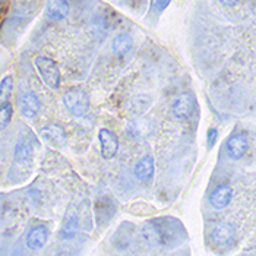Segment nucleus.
I'll return each mask as SVG.
<instances>
[{
  "mask_svg": "<svg viewBox=\"0 0 256 256\" xmlns=\"http://www.w3.org/2000/svg\"><path fill=\"white\" fill-rule=\"evenodd\" d=\"M144 238L148 244L157 248H173L186 238V232L176 218H156L148 221L142 228Z\"/></svg>",
  "mask_w": 256,
  "mask_h": 256,
  "instance_id": "f257e3e1",
  "label": "nucleus"
},
{
  "mask_svg": "<svg viewBox=\"0 0 256 256\" xmlns=\"http://www.w3.org/2000/svg\"><path fill=\"white\" fill-rule=\"evenodd\" d=\"M37 8H38V2L36 0H16L12 8L10 15L8 16V20L3 25V34L6 37L15 36L32 20Z\"/></svg>",
  "mask_w": 256,
  "mask_h": 256,
  "instance_id": "f03ea898",
  "label": "nucleus"
},
{
  "mask_svg": "<svg viewBox=\"0 0 256 256\" xmlns=\"http://www.w3.org/2000/svg\"><path fill=\"white\" fill-rule=\"evenodd\" d=\"M34 158V136L28 132V129L22 130L20 134V138L15 146V157H14V167L12 170L16 168H25L31 166Z\"/></svg>",
  "mask_w": 256,
  "mask_h": 256,
  "instance_id": "7ed1b4c3",
  "label": "nucleus"
},
{
  "mask_svg": "<svg viewBox=\"0 0 256 256\" xmlns=\"http://www.w3.org/2000/svg\"><path fill=\"white\" fill-rule=\"evenodd\" d=\"M63 102L68 112L74 116H85L90 110V97L88 92L84 88H70L69 91L64 92L63 96Z\"/></svg>",
  "mask_w": 256,
  "mask_h": 256,
  "instance_id": "20e7f679",
  "label": "nucleus"
},
{
  "mask_svg": "<svg viewBox=\"0 0 256 256\" xmlns=\"http://www.w3.org/2000/svg\"><path fill=\"white\" fill-rule=\"evenodd\" d=\"M34 64L38 70L40 76L42 79V82L52 88V90H58L60 85V70L56 64L54 60L50 58H44V56H38L34 60Z\"/></svg>",
  "mask_w": 256,
  "mask_h": 256,
  "instance_id": "39448f33",
  "label": "nucleus"
},
{
  "mask_svg": "<svg viewBox=\"0 0 256 256\" xmlns=\"http://www.w3.org/2000/svg\"><path fill=\"white\" fill-rule=\"evenodd\" d=\"M195 106H196V101L195 97L189 92H184L182 96H178V98L174 100L173 106H172V112H173V116L174 118H188L195 110Z\"/></svg>",
  "mask_w": 256,
  "mask_h": 256,
  "instance_id": "423d86ee",
  "label": "nucleus"
},
{
  "mask_svg": "<svg viewBox=\"0 0 256 256\" xmlns=\"http://www.w3.org/2000/svg\"><path fill=\"white\" fill-rule=\"evenodd\" d=\"M98 139L101 144V154L106 160H112L116 157L118 151V136L108 130V129H101L98 132Z\"/></svg>",
  "mask_w": 256,
  "mask_h": 256,
  "instance_id": "0eeeda50",
  "label": "nucleus"
},
{
  "mask_svg": "<svg viewBox=\"0 0 256 256\" xmlns=\"http://www.w3.org/2000/svg\"><path fill=\"white\" fill-rule=\"evenodd\" d=\"M41 138L44 139L47 144H50L52 146H54V148L66 146V140H68L63 128H60L59 124H48V126L42 128Z\"/></svg>",
  "mask_w": 256,
  "mask_h": 256,
  "instance_id": "6e6552de",
  "label": "nucleus"
},
{
  "mask_svg": "<svg viewBox=\"0 0 256 256\" xmlns=\"http://www.w3.org/2000/svg\"><path fill=\"white\" fill-rule=\"evenodd\" d=\"M70 10V4L68 0H48L46 6V16L53 22L63 20Z\"/></svg>",
  "mask_w": 256,
  "mask_h": 256,
  "instance_id": "1a4fd4ad",
  "label": "nucleus"
},
{
  "mask_svg": "<svg viewBox=\"0 0 256 256\" xmlns=\"http://www.w3.org/2000/svg\"><path fill=\"white\" fill-rule=\"evenodd\" d=\"M20 108L22 116H25L26 118H36L40 113L41 108V101L34 94V92H26L24 94L20 100Z\"/></svg>",
  "mask_w": 256,
  "mask_h": 256,
  "instance_id": "9d476101",
  "label": "nucleus"
},
{
  "mask_svg": "<svg viewBox=\"0 0 256 256\" xmlns=\"http://www.w3.org/2000/svg\"><path fill=\"white\" fill-rule=\"evenodd\" d=\"M227 150H228V154L230 157L238 160L242 158L249 150V139L244 134H237L234 136L228 139L227 142Z\"/></svg>",
  "mask_w": 256,
  "mask_h": 256,
  "instance_id": "9b49d317",
  "label": "nucleus"
},
{
  "mask_svg": "<svg viewBox=\"0 0 256 256\" xmlns=\"http://www.w3.org/2000/svg\"><path fill=\"white\" fill-rule=\"evenodd\" d=\"M232 198H233V189L227 184H221L211 194L210 202L216 210H224L232 202Z\"/></svg>",
  "mask_w": 256,
  "mask_h": 256,
  "instance_id": "f8f14e48",
  "label": "nucleus"
},
{
  "mask_svg": "<svg viewBox=\"0 0 256 256\" xmlns=\"http://www.w3.org/2000/svg\"><path fill=\"white\" fill-rule=\"evenodd\" d=\"M234 234H236V230H234V227L232 224L221 222L214 228L211 236H212V242L217 246H227L234 238Z\"/></svg>",
  "mask_w": 256,
  "mask_h": 256,
  "instance_id": "ddd939ff",
  "label": "nucleus"
},
{
  "mask_svg": "<svg viewBox=\"0 0 256 256\" xmlns=\"http://www.w3.org/2000/svg\"><path fill=\"white\" fill-rule=\"evenodd\" d=\"M47 238H48V230L44 226H37L28 233L26 246L31 250H38L41 248H44V244L47 243Z\"/></svg>",
  "mask_w": 256,
  "mask_h": 256,
  "instance_id": "4468645a",
  "label": "nucleus"
},
{
  "mask_svg": "<svg viewBox=\"0 0 256 256\" xmlns=\"http://www.w3.org/2000/svg\"><path fill=\"white\" fill-rule=\"evenodd\" d=\"M154 172H156V164H154V158L151 156H145L135 166V176L139 182H150L154 176Z\"/></svg>",
  "mask_w": 256,
  "mask_h": 256,
  "instance_id": "2eb2a0df",
  "label": "nucleus"
},
{
  "mask_svg": "<svg viewBox=\"0 0 256 256\" xmlns=\"http://www.w3.org/2000/svg\"><path fill=\"white\" fill-rule=\"evenodd\" d=\"M132 46H134V40L130 37V34L120 32L113 38V42H112L113 54L118 56V58H122V56H124V54H128L130 52Z\"/></svg>",
  "mask_w": 256,
  "mask_h": 256,
  "instance_id": "dca6fc26",
  "label": "nucleus"
},
{
  "mask_svg": "<svg viewBox=\"0 0 256 256\" xmlns=\"http://www.w3.org/2000/svg\"><path fill=\"white\" fill-rule=\"evenodd\" d=\"M79 227V220L76 212H68L66 217L63 220V224H62V228H60V236L63 238H70L76 234Z\"/></svg>",
  "mask_w": 256,
  "mask_h": 256,
  "instance_id": "f3484780",
  "label": "nucleus"
},
{
  "mask_svg": "<svg viewBox=\"0 0 256 256\" xmlns=\"http://www.w3.org/2000/svg\"><path fill=\"white\" fill-rule=\"evenodd\" d=\"M12 86H14V80H12V76H4L0 82V104L6 102L8 98L10 97L12 94Z\"/></svg>",
  "mask_w": 256,
  "mask_h": 256,
  "instance_id": "a211bd4d",
  "label": "nucleus"
},
{
  "mask_svg": "<svg viewBox=\"0 0 256 256\" xmlns=\"http://www.w3.org/2000/svg\"><path fill=\"white\" fill-rule=\"evenodd\" d=\"M12 113H14V108L8 101L0 104V130L9 124V122L12 118Z\"/></svg>",
  "mask_w": 256,
  "mask_h": 256,
  "instance_id": "6ab92c4d",
  "label": "nucleus"
},
{
  "mask_svg": "<svg viewBox=\"0 0 256 256\" xmlns=\"http://www.w3.org/2000/svg\"><path fill=\"white\" fill-rule=\"evenodd\" d=\"M217 139H218V130L216 129V128H211V129L208 130V134H206V144H208V150H211V148L216 145Z\"/></svg>",
  "mask_w": 256,
  "mask_h": 256,
  "instance_id": "aec40b11",
  "label": "nucleus"
},
{
  "mask_svg": "<svg viewBox=\"0 0 256 256\" xmlns=\"http://www.w3.org/2000/svg\"><path fill=\"white\" fill-rule=\"evenodd\" d=\"M172 0H152V9L157 12V14H161L170 3Z\"/></svg>",
  "mask_w": 256,
  "mask_h": 256,
  "instance_id": "412c9836",
  "label": "nucleus"
},
{
  "mask_svg": "<svg viewBox=\"0 0 256 256\" xmlns=\"http://www.w3.org/2000/svg\"><path fill=\"white\" fill-rule=\"evenodd\" d=\"M224 6H234L238 0H220Z\"/></svg>",
  "mask_w": 256,
  "mask_h": 256,
  "instance_id": "4be33fe9",
  "label": "nucleus"
},
{
  "mask_svg": "<svg viewBox=\"0 0 256 256\" xmlns=\"http://www.w3.org/2000/svg\"><path fill=\"white\" fill-rule=\"evenodd\" d=\"M4 2H6V0H0V6H3V4H4Z\"/></svg>",
  "mask_w": 256,
  "mask_h": 256,
  "instance_id": "5701e85b",
  "label": "nucleus"
},
{
  "mask_svg": "<svg viewBox=\"0 0 256 256\" xmlns=\"http://www.w3.org/2000/svg\"><path fill=\"white\" fill-rule=\"evenodd\" d=\"M118 2H129V0H118Z\"/></svg>",
  "mask_w": 256,
  "mask_h": 256,
  "instance_id": "b1692460",
  "label": "nucleus"
}]
</instances>
